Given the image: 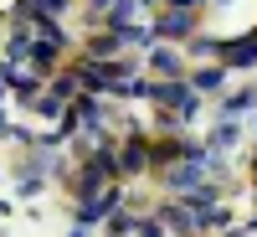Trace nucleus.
<instances>
[{
  "label": "nucleus",
  "instance_id": "f257e3e1",
  "mask_svg": "<svg viewBox=\"0 0 257 237\" xmlns=\"http://www.w3.org/2000/svg\"><path fill=\"white\" fill-rule=\"evenodd\" d=\"M149 93H155V98L165 103V109H180V114H196V93H190V88H175V83H170V88H149Z\"/></svg>",
  "mask_w": 257,
  "mask_h": 237
},
{
  "label": "nucleus",
  "instance_id": "f03ea898",
  "mask_svg": "<svg viewBox=\"0 0 257 237\" xmlns=\"http://www.w3.org/2000/svg\"><path fill=\"white\" fill-rule=\"evenodd\" d=\"M221 57L231 62V67H252V62H257V36H242V41H226V47H221Z\"/></svg>",
  "mask_w": 257,
  "mask_h": 237
},
{
  "label": "nucleus",
  "instance_id": "7ed1b4c3",
  "mask_svg": "<svg viewBox=\"0 0 257 237\" xmlns=\"http://www.w3.org/2000/svg\"><path fill=\"white\" fill-rule=\"evenodd\" d=\"M118 206V191H98V196L82 206V222H98V217H108V211Z\"/></svg>",
  "mask_w": 257,
  "mask_h": 237
},
{
  "label": "nucleus",
  "instance_id": "20e7f679",
  "mask_svg": "<svg viewBox=\"0 0 257 237\" xmlns=\"http://www.w3.org/2000/svg\"><path fill=\"white\" fill-rule=\"evenodd\" d=\"M185 31H190V11H170L160 21V36H185Z\"/></svg>",
  "mask_w": 257,
  "mask_h": 237
},
{
  "label": "nucleus",
  "instance_id": "39448f33",
  "mask_svg": "<svg viewBox=\"0 0 257 237\" xmlns=\"http://www.w3.org/2000/svg\"><path fill=\"white\" fill-rule=\"evenodd\" d=\"M155 67H160L165 77H180V57H175V52H165V47H160V52H155Z\"/></svg>",
  "mask_w": 257,
  "mask_h": 237
},
{
  "label": "nucleus",
  "instance_id": "423d86ee",
  "mask_svg": "<svg viewBox=\"0 0 257 237\" xmlns=\"http://www.w3.org/2000/svg\"><path fill=\"white\" fill-rule=\"evenodd\" d=\"M231 139H237V124H221V129H216V134H211V144H216V155H221V149H226Z\"/></svg>",
  "mask_w": 257,
  "mask_h": 237
},
{
  "label": "nucleus",
  "instance_id": "0eeeda50",
  "mask_svg": "<svg viewBox=\"0 0 257 237\" xmlns=\"http://www.w3.org/2000/svg\"><path fill=\"white\" fill-rule=\"evenodd\" d=\"M196 88H201V93H211V88H221V72H216V67H211V72H201V77H196Z\"/></svg>",
  "mask_w": 257,
  "mask_h": 237
},
{
  "label": "nucleus",
  "instance_id": "6e6552de",
  "mask_svg": "<svg viewBox=\"0 0 257 237\" xmlns=\"http://www.w3.org/2000/svg\"><path fill=\"white\" fill-rule=\"evenodd\" d=\"M252 103H257V93H237V98L226 103V114H242V109H252Z\"/></svg>",
  "mask_w": 257,
  "mask_h": 237
}]
</instances>
